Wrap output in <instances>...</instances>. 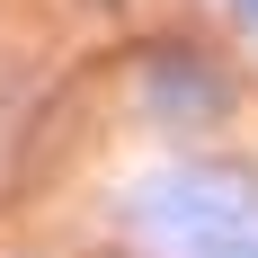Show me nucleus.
I'll return each instance as SVG.
<instances>
[{
  "mask_svg": "<svg viewBox=\"0 0 258 258\" xmlns=\"http://www.w3.org/2000/svg\"><path fill=\"white\" fill-rule=\"evenodd\" d=\"M125 223L169 258H214L223 240L258 232V169L249 160H178L125 187Z\"/></svg>",
  "mask_w": 258,
  "mask_h": 258,
  "instance_id": "f257e3e1",
  "label": "nucleus"
},
{
  "mask_svg": "<svg viewBox=\"0 0 258 258\" xmlns=\"http://www.w3.org/2000/svg\"><path fill=\"white\" fill-rule=\"evenodd\" d=\"M223 9H232V18H240V27H258V0H223Z\"/></svg>",
  "mask_w": 258,
  "mask_h": 258,
  "instance_id": "20e7f679",
  "label": "nucleus"
},
{
  "mask_svg": "<svg viewBox=\"0 0 258 258\" xmlns=\"http://www.w3.org/2000/svg\"><path fill=\"white\" fill-rule=\"evenodd\" d=\"M89 9H116V0H89Z\"/></svg>",
  "mask_w": 258,
  "mask_h": 258,
  "instance_id": "39448f33",
  "label": "nucleus"
},
{
  "mask_svg": "<svg viewBox=\"0 0 258 258\" xmlns=\"http://www.w3.org/2000/svg\"><path fill=\"white\" fill-rule=\"evenodd\" d=\"M143 116L152 125H214V116H232V72L214 62L205 45H187V36H160V45H143Z\"/></svg>",
  "mask_w": 258,
  "mask_h": 258,
  "instance_id": "f03ea898",
  "label": "nucleus"
},
{
  "mask_svg": "<svg viewBox=\"0 0 258 258\" xmlns=\"http://www.w3.org/2000/svg\"><path fill=\"white\" fill-rule=\"evenodd\" d=\"M214 258H258V232H240V240H223Z\"/></svg>",
  "mask_w": 258,
  "mask_h": 258,
  "instance_id": "7ed1b4c3",
  "label": "nucleus"
}]
</instances>
